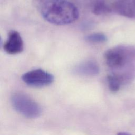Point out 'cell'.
Returning a JSON list of instances; mask_svg holds the SVG:
<instances>
[{
  "label": "cell",
  "mask_w": 135,
  "mask_h": 135,
  "mask_svg": "<svg viewBox=\"0 0 135 135\" xmlns=\"http://www.w3.org/2000/svg\"><path fill=\"white\" fill-rule=\"evenodd\" d=\"M117 135H131V134L128 132H119Z\"/></svg>",
  "instance_id": "cell-11"
},
{
  "label": "cell",
  "mask_w": 135,
  "mask_h": 135,
  "mask_svg": "<svg viewBox=\"0 0 135 135\" xmlns=\"http://www.w3.org/2000/svg\"><path fill=\"white\" fill-rule=\"evenodd\" d=\"M107 81L110 90L112 92L118 91L124 82L122 77L117 74H110L107 77Z\"/></svg>",
  "instance_id": "cell-9"
},
{
  "label": "cell",
  "mask_w": 135,
  "mask_h": 135,
  "mask_svg": "<svg viewBox=\"0 0 135 135\" xmlns=\"http://www.w3.org/2000/svg\"><path fill=\"white\" fill-rule=\"evenodd\" d=\"M5 52L9 54H16L24 50V42L20 34L16 31L9 32L8 37L3 44Z\"/></svg>",
  "instance_id": "cell-5"
},
{
  "label": "cell",
  "mask_w": 135,
  "mask_h": 135,
  "mask_svg": "<svg viewBox=\"0 0 135 135\" xmlns=\"http://www.w3.org/2000/svg\"><path fill=\"white\" fill-rule=\"evenodd\" d=\"M104 58L106 64L112 69L122 68L129 60L135 59V49L128 46H117L108 50Z\"/></svg>",
  "instance_id": "cell-3"
},
{
  "label": "cell",
  "mask_w": 135,
  "mask_h": 135,
  "mask_svg": "<svg viewBox=\"0 0 135 135\" xmlns=\"http://www.w3.org/2000/svg\"><path fill=\"white\" fill-rule=\"evenodd\" d=\"M99 66L95 61L89 60L83 62L76 66L75 72L80 75L93 76L99 73Z\"/></svg>",
  "instance_id": "cell-6"
},
{
  "label": "cell",
  "mask_w": 135,
  "mask_h": 135,
  "mask_svg": "<svg viewBox=\"0 0 135 135\" xmlns=\"http://www.w3.org/2000/svg\"><path fill=\"white\" fill-rule=\"evenodd\" d=\"M86 41L92 43H102L107 41V37L102 33H94L85 36Z\"/></svg>",
  "instance_id": "cell-10"
},
{
  "label": "cell",
  "mask_w": 135,
  "mask_h": 135,
  "mask_svg": "<svg viewBox=\"0 0 135 135\" xmlns=\"http://www.w3.org/2000/svg\"><path fill=\"white\" fill-rule=\"evenodd\" d=\"M13 108L20 114L28 118L39 117L42 113L40 105L27 94L17 92L11 97Z\"/></svg>",
  "instance_id": "cell-2"
},
{
  "label": "cell",
  "mask_w": 135,
  "mask_h": 135,
  "mask_svg": "<svg viewBox=\"0 0 135 135\" xmlns=\"http://www.w3.org/2000/svg\"><path fill=\"white\" fill-rule=\"evenodd\" d=\"M92 11L97 15L107 14L111 11V8L104 0H96L93 4Z\"/></svg>",
  "instance_id": "cell-8"
},
{
  "label": "cell",
  "mask_w": 135,
  "mask_h": 135,
  "mask_svg": "<svg viewBox=\"0 0 135 135\" xmlns=\"http://www.w3.org/2000/svg\"><path fill=\"white\" fill-rule=\"evenodd\" d=\"M41 13L46 21L57 25L71 24L79 16L77 7L67 0H49L43 5Z\"/></svg>",
  "instance_id": "cell-1"
},
{
  "label": "cell",
  "mask_w": 135,
  "mask_h": 135,
  "mask_svg": "<svg viewBox=\"0 0 135 135\" xmlns=\"http://www.w3.org/2000/svg\"><path fill=\"white\" fill-rule=\"evenodd\" d=\"M22 79L27 85L33 87H43L54 81V76L41 69L29 71L23 74Z\"/></svg>",
  "instance_id": "cell-4"
},
{
  "label": "cell",
  "mask_w": 135,
  "mask_h": 135,
  "mask_svg": "<svg viewBox=\"0 0 135 135\" xmlns=\"http://www.w3.org/2000/svg\"><path fill=\"white\" fill-rule=\"evenodd\" d=\"M113 9L118 14L128 17H132L133 13L131 5L127 0H118L113 4Z\"/></svg>",
  "instance_id": "cell-7"
}]
</instances>
